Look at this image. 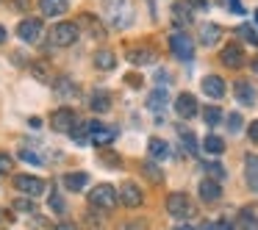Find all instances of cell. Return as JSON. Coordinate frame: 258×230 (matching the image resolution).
I'll return each instance as SVG.
<instances>
[{
    "mask_svg": "<svg viewBox=\"0 0 258 230\" xmlns=\"http://www.w3.org/2000/svg\"><path fill=\"white\" fill-rule=\"evenodd\" d=\"M103 14L111 28H131L134 25V3L131 0H103Z\"/></svg>",
    "mask_w": 258,
    "mask_h": 230,
    "instance_id": "obj_1",
    "label": "cell"
},
{
    "mask_svg": "<svg viewBox=\"0 0 258 230\" xmlns=\"http://www.w3.org/2000/svg\"><path fill=\"white\" fill-rule=\"evenodd\" d=\"M89 202H92V208H97V211H114V208H117V202H119L117 186L97 183L95 189L89 191Z\"/></svg>",
    "mask_w": 258,
    "mask_h": 230,
    "instance_id": "obj_2",
    "label": "cell"
},
{
    "mask_svg": "<svg viewBox=\"0 0 258 230\" xmlns=\"http://www.w3.org/2000/svg\"><path fill=\"white\" fill-rule=\"evenodd\" d=\"M78 36H81L78 23H58L47 31V42H50L53 47H70V45L78 42Z\"/></svg>",
    "mask_w": 258,
    "mask_h": 230,
    "instance_id": "obj_3",
    "label": "cell"
},
{
    "mask_svg": "<svg viewBox=\"0 0 258 230\" xmlns=\"http://www.w3.org/2000/svg\"><path fill=\"white\" fill-rule=\"evenodd\" d=\"M167 211H169V216H175V219H189V216H195V202H191L189 194L175 191V194L167 197Z\"/></svg>",
    "mask_w": 258,
    "mask_h": 230,
    "instance_id": "obj_4",
    "label": "cell"
},
{
    "mask_svg": "<svg viewBox=\"0 0 258 230\" xmlns=\"http://www.w3.org/2000/svg\"><path fill=\"white\" fill-rule=\"evenodd\" d=\"M169 50H172V56L180 58V61H191V58H195V42H191L189 34L175 31V34L169 36Z\"/></svg>",
    "mask_w": 258,
    "mask_h": 230,
    "instance_id": "obj_5",
    "label": "cell"
},
{
    "mask_svg": "<svg viewBox=\"0 0 258 230\" xmlns=\"http://www.w3.org/2000/svg\"><path fill=\"white\" fill-rule=\"evenodd\" d=\"M78 114L73 111V108H58V111H53L50 117V128L56 130V133H73V128L78 125Z\"/></svg>",
    "mask_w": 258,
    "mask_h": 230,
    "instance_id": "obj_6",
    "label": "cell"
},
{
    "mask_svg": "<svg viewBox=\"0 0 258 230\" xmlns=\"http://www.w3.org/2000/svg\"><path fill=\"white\" fill-rule=\"evenodd\" d=\"M14 186H17V191L25 194V197H42L45 189H47L45 180L34 178V175H17V178H14Z\"/></svg>",
    "mask_w": 258,
    "mask_h": 230,
    "instance_id": "obj_7",
    "label": "cell"
},
{
    "mask_svg": "<svg viewBox=\"0 0 258 230\" xmlns=\"http://www.w3.org/2000/svg\"><path fill=\"white\" fill-rule=\"evenodd\" d=\"M86 139H89V144H111L114 130L108 128V125L92 119V122H86Z\"/></svg>",
    "mask_w": 258,
    "mask_h": 230,
    "instance_id": "obj_8",
    "label": "cell"
},
{
    "mask_svg": "<svg viewBox=\"0 0 258 230\" xmlns=\"http://www.w3.org/2000/svg\"><path fill=\"white\" fill-rule=\"evenodd\" d=\"M42 20H36V17H28V20H23V23L17 25V36L23 42H28V45H36V42H42Z\"/></svg>",
    "mask_w": 258,
    "mask_h": 230,
    "instance_id": "obj_9",
    "label": "cell"
},
{
    "mask_svg": "<svg viewBox=\"0 0 258 230\" xmlns=\"http://www.w3.org/2000/svg\"><path fill=\"white\" fill-rule=\"evenodd\" d=\"M117 197H119V202H122L125 208H139L142 202H145V194H142V191H139V186H134L131 180H128V183H122V186H119Z\"/></svg>",
    "mask_w": 258,
    "mask_h": 230,
    "instance_id": "obj_10",
    "label": "cell"
},
{
    "mask_svg": "<svg viewBox=\"0 0 258 230\" xmlns=\"http://www.w3.org/2000/svg\"><path fill=\"white\" fill-rule=\"evenodd\" d=\"M53 92H56V97H61V100H75V97H81V86L75 84L73 78H67V75L53 81Z\"/></svg>",
    "mask_w": 258,
    "mask_h": 230,
    "instance_id": "obj_11",
    "label": "cell"
},
{
    "mask_svg": "<svg viewBox=\"0 0 258 230\" xmlns=\"http://www.w3.org/2000/svg\"><path fill=\"white\" fill-rule=\"evenodd\" d=\"M175 114H178L180 119H191L197 117V97L189 95V92H183V95L175 97Z\"/></svg>",
    "mask_w": 258,
    "mask_h": 230,
    "instance_id": "obj_12",
    "label": "cell"
},
{
    "mask_svg": "<svg viewBox=\"0 0 258 230\" xmlns=\"http://www.w3.org/2000/svg\"><path fill=\"white\" fill-rule=\"evenodd\" d=\"M203 95L211 97V100H222L225 97V81L219 75H206L203 78Z\"/></svg>",
    "mask_w": 258,
    "mask_h": 230,
    "instance_id": "obj_13",
    "label": "cell"
},
{
    "mask_svg": "<svg viewBox=\"0 0 258 230\" xmlns=\"http://www.w3.org/2000/svg\"><path fill=\"white\" fill-rule=\"evenodd\" d=\"M244 178H247V186H250L252 194H258V156L247 152L244 156Z\"/></svg>",
    "mask_w": 258,
    "mask_h": 230,
    "instance_id": "obj_14",
    "label": "cell"
},
{
    "mask_svg": "<svg viewBox=\"0 0 258 230\" xmlns=\"http://www.w3.org/2000/svg\"><path fill=\"white\" fill-rule=\"evenodd\" d=\"M167 106H169V97H167V92H164V89H156L150 97H147V108L158 117V122H164V108H167Z\"/></svg>",
    "mask_w": 258,
    "mask_h": 230,
    "instance_id": "obj_15",
    "label": "cell"
},
{
    "mask_svg": "<svg viewBox=\"0 0 258 230\" xmlns=\"http://www.w3.org/2000/svg\"><path fill=\"white\" fill-rule=\"evenodd\" d=\"M219 58H222V64L230 67V69H239L241 64H244V53H241L239 45H228L222 53H219Z\"/></svg>",
    "mask_w": 258,
    "mask_h": 230,
    "instance_id": "obj_16",
    "label": "cell"
},
{
    "mask_svg": "<svg viewBox=\"0 0 258 230\" xmlns=\"http://www.w3.org/2000/svg\"><path fill=\"white\" fill-rule=\"evenodd\" d=\"M67 9H70V0H39L42 17H61Z\"/></svg>",
    "mask_w": 258,
    "mask_h": 230,
    "instance_id": "obj_17",
    "label": "cell"
},
{
    "mask_svg": "<svg viewBox=\"0 0 258 230\" xmlns=\"http://www.w3.org/2000/svg\"><path fill=\"white\" fill-rule=\"evenodd\" d=\"M236 92V100L241 103V106H255V86L250 84V81H239V84L233 86Z\"/></svg>",
    "mask_w": 258,
    "mask_h": 230,
    "instance_id": "obj_18",
    "label": "cell"
},
{
    "mask_svg": "<svg viewBox=\"0 0 258 230\" xmlns=\"http://www.w3.org/2000/svg\"><path fill=\"white\" fill-rule=\"evenodd\" d=\"M200 197L206 202H214L222 197V186H219V180H211V178H203L200 180Z\"/></svg>",
    "mask_w": 258,
    "mask_h": 230,
    "instance_id": "obj_19",
    "label": "cell"
},
{
    "mask_svg": "<svg viewBox=\"0 0 258 230\" xmlns=\"http://www.w3.org/2000/svg\"><path fill=\"white\" fill-rule=\"evenodd\" d=\"M219 36H222V28H219L217 23H206V25H200V42L206 47H214L219 42Z\"/></svg>",
    "mask_w": 258,
    "mask_h": 230,
    "instance_id": "obj_20",
    "label": "cell"
},
{
    "mask_svg": "<svg viewBox=\"0 0 258 230\" xmlns=\"http://www.w3.org/2000/svg\"><path fill=\"white\" fill-rule=\"evenodd\" d=\"M147 156L153 158V161H164V158L169 156V147L164 139H150L147 141Z\"/></svg>",
    "mask_w": 258,
    "mask_h": 230,
    "instance_id": "obj_21",
    "label": "cell"
},
{
    "mask_svg": "<svg viewBox=\"0 0 258 230\" xmlns=\"http://www.w3.org/2000/svg\"><path fill=\"white\" fill-rule=\"evenodd\" d=\"M86 183H89V175H86V172H70V175H64V189H70V191H84Z\"/></svg>",
    "mask_w": 258,
    "mask_h": 230,
    "instance_id": "obj_22",
    "label": "cell"
},
{
    "mask_svg": "<svg viewBox=\"0 0 258 230\" xmlns=\"http://www.w3.org/2000/svg\"><path fill=\"white\" fill-rule=\"evenodd\" d=\"M81 25H84V28H89V36H92V39H103V36H106L103 23H100V20H95L92 14H84V17H81Z\"/></svg>",
    "mask_w": 258,
    "mask_h": 230,
    "instance_id": "obj_23",
    "label": "cell"
},
{
    "mask_svg": "<svg viewBox=\"0 0 258 230\" xmlns=\"http://www.w3.org/2000/svg\"><path fill=\"white\" fill-rule=\"evenodd\" d=\"M95 67L103 69V72L114 69V67H117V58H114V53H111V50H97V53H95Z\"/></svg>",
    "mask_w": 258,
    "mask_h": 230,
    "instance_id": "obj_24",
    "label": "cell"
},
{
    "mask_svg": "<svg viewBox=\"0 0 258 230\" xmlns=\"http://www.w3.org/2000/svg\"><path fill=\"white\" fill-rule=\"evenodd\" d=\"M89 106H92V111H108V106H111V97H108L103 89H97V92H92Z\"/></svg>",
    "mask_w": 258,
    "mask_h": 230,
    "instance_id": "obj_25",
    "label": "cell"
},
{
    "mask_svg": "<svg viewBox=\"0 0 258 230\" xmlns=\"http://www.w3.org/2000/svg\"><path fill=\"white\" fill-rule=\"evenodd\" d=\"M239 230H258V216L252 208H241L239 213Z\"/></svg>",
    "mask_w": 258,
    "mask_h": 230,
    "instance_id": "obj_26",
    "label": "cell"
},
{
    "mask_svg": "<svg viewBox=\"0 0 258 230\" xmlns=\"http://www.w3.org/2000/svg\"><path fill=\"white\" fill-rule=\"evenodd\" d=\"M128 58H131L134 64H139V67H142V64H153V61H156V53L147 50V47H136V50L128 53Z\"/></svg>",
    "mask_w": 258,
    "mask_h": 230,
    "instance_id": "obj_27",
    "label": "cell"
},
{
    "mask_svg": "<svg viewBox=\"0 0 258 230\" xmlns=\"http://www.w3.org/2000/svg\"><path fill=\"white\" fill-rule=\"evenodd\" d=\"M203 150L206 152H211V156H219V152L225 150V141L219 139V136H206V139H203Z\"/></svg>",
    "mask_w": 258,
    "mask_h": 230,
    "instance_id": "obj_28",
    "label": "cell"
},
{
    "mask_svg": "<svg viewBox=\"0 0 258 230\" xmlns=\"http://www.w3.org/2000/svg\"><path fill=\"white\" fill-rule=\"evenodd\" d=\"M172 20H178L180 25H189V23H191L189 6H186V3H175V6H172Z\"/></svg>",
    "mask_w": 258,
    "mask_h": 230,
    "instance_id": "obj_29",
    "label": "cell"
},
{
    "mask_svg": "<svg viewBox=\"0 0 258 230\" xmlns=\"http://www.w3.org/2000/svg\"><path fill=\"white\" fill-rule=\"evenodd\" d=\"M203 119H206V125H219L222 122V111L217 106H206L203 108Z\"/></svg>",
    "mask_w": 258,
    "mask_h": 230,
    "instance_id": "obj_30",
    "label": "cell"
},
{
    "mask_svg": "<svg viewBox=\"0 0 258 230\" xmlns=\"http://www.w3.org/2000/svg\"><path fill=\"white\" fill-rule=\"evenodd\" d=\"M203 169H206V178H211V180H222L225 178V169L219 167L217 161H206V164H203Z\"/></svg>",
    "mask_w": 258,
    "mask_h": 230,
    "instance_id": "obj_31",
    "label": "cell"
},
{
    "mask_svg": "<svg viewBox=\"0 0 258 230\" xmlns=\"http://www.w3.org/2000/svg\"><path fill=\"white\" fill-rule=\"evenodd\" d=\"M20 158L28 161V164H34V167H42V164H45V158H42L39 152H34V150H20Z\"/></svg>",
    "mask_w": 258,
    "mask_h": 230,
    "instance_id": "obj_32",
    "label": "cell"
},
{
    "mask_svg": "<svg viewBox=\"0 0 258 230\" xmlns=\"http://www.w3.org/2000/svg\"><path fill=\"white\" fill-rule=\"evenodd\" d=\"M50 208H53V213H58V216L67 211V205L61 202V194H58V191H53V194H50Z\"/></svg>",
    "mask_w": 258,
    "mask_h": 230,
    "instance_id": "obj_33",
    "label": "cell"
},
{
    "mask_svg": "<svg viewBox=\"0 0 258 230\" xmlns=\"http://www.w3.org/2000/svg\"><path fill=\"white\" fill-rule=\"evenodd\" d=\"M239 36H241V39H247L250 45H255V47H258V34L250 28V25H241V28H239Z\"/></svg>",
    "mask_w": 258,
    "mask_h": 230,
    "instance_id": "obj_34",
    "label": "cell"
},
{
    "mask_svg": "<svg viewBox=\"0 0 258 230\" xmlns=\"http://www.w3.org/2000/svg\"><path fill=\"white\" fill-rule=\"evenodd\" d=\"M142 169H145V175H147L150 180H156V183H161V180H164V172H161L158 167H153V164H145Z\"/></svg>",
    "mask_w": 258,
    "mask_h": 230,
    "instance_id": "obj_35",
    "label": "cell"
},
{
    "mask_svg": "<svg viewBox=\"0 0 258 230\" xmlns=\"http://www.w3.org/2000/svg\"><path fill=\"white\" fill-rule=\"evenodd\" d=\"M180 139H183V144H186V150H189V152H197V141H195V136H191L189 130L180 128Z\"/></svg>",
    "mask_w": 258,
    "mask_h": 230,
    "instance_id": "obj_36",
    "label": "cell"
},
{
    "mask_svg": "<svg viewBox=\"0 0 258 230\" xmlns=\"http://www.w3.org/2000/svg\"><path fill=\"white\" fill-rule=\"evenodd\" d=\"M100 161L106 164V167H114V169H119L122 164H119V156H114V152H103L100 156Z\"/></svg>",
    "mask_w": 258,
    "mask_h": 230,
    "instance_id": "obj_37",
    "label": "cell"
},
{
    "mask_svg": "<svg viewBox=\"0 0 258 230\" xmlns=\"http://www.w3.org/2000/svg\"><path fill=\"white\" fill-rule=\"evenodd\" d=\"M14 211H20V213H34V202H31V200H14Z\"/></svg>",
    "mask_w": 258,
    "mask_h": 230,
    "instance_id": "obj_38",
    "label": "cell"
},
{
    "mask_svg": "<svg viewBox=\"0 0 258 230\" xmlns=\"http://www.w3.org/2000/svg\"><path fill=\"white\" fill-rule=\"evenodd\" d=\"M228 128H230V133H239V130H241V114H230V117H228Z\"/></svg>",
    "mask_w": 258,
    "mask_h": 230,
    "instance_id": "obj_39",
    "label": "cell"
},
{
    "mask_svg": "<svg viewBox=\"0 0 258 230\" xmlns=\"http://www.w3.org/2000/svg\"><path fill=\"white\" fill-rule=\"evenodd\" d=\"M225 6H228V12L233 14H244V6H241V0H222Z\"/></svg>",
    "mask_w": 258,
    "mask_h": 230,
    "instance_id": "obj_40",
    "label": "cell"
},
{
    "mask_svg": "<svg viewBox=\"0 0 258 230\" xmlns=\"http://www.w3.org/2000/svg\"><path fill=\"white\" fill-rule=\"evenodd\" d=\"M6 172H12V158L0 152V175H6Z\"/></svg>",
    "mask_w": 258,
    "mask_h": 230,
    "instance_id": "obj_41",
    "label": "cell"
},
{
    "mask_svg": "<svg viewBox=\"0 0 258 230\" xmlns=\"http://www.w3.org/2000/svg\"><path fill=\"white\" fill-rule=\"evenodd\" d=\"M186 6H195L197 12H206V9H208V3H206V0H186Z\"/></svg>",
    "mask_w": 258,
    "mask_h": 230,
    "instance_id": "obj_42",
    "label": "cell"
},
{
    "mask_svg": "<svg viewBox=\"0 0 258 230\" xmlns=\"http://www.w3.org/2000/svg\"><path fill=\"white\" fill-rule=\"evenodd\" d=\"M122 230H147V222H128L122 224Z\"/></svg>",
    "mask_w": 258,
    "mask_h": 230,
    "instance_id": "obj_43",
    "label": "cell"
},
{
    "mask_svg": "<svg viewBox=\"0 0 258 230\" xmlns=\"http://www.w3.org/2000/svg\"><path fill=\"white\" fill-rule=\"evenodd\" d=\"M214 230H236V227H233V224L228 222V219H219V222L214 224Z\"/></svg>",
    "mask_w": 258,
    "mask_h": 230,
    "instance_id": "obj_44",
    "label": "cell"
},
{
    "mask_svg": "<svg viewBox=\"0 0 258 230\" xmlns=\"http://www.w3.org/2000/svg\"><path fill=\"white\" fill-rule=\"evenodd\" d=\"M250 141H255V144H258V119L250 125Z\"/></svg>",
    "mask_w": 258,
    "mask_h": 230,
    "instance_id": "obj_45",
    "label": "cell"
},
{
    "mask_svg": "<svg viewBox=\"0 0 258 230\" xmlns=\"http://www.w3.org/2000/svg\"><path fill=\"white\" fill-rule=\"evenodd\" d=\"M53 230H78V227H75L73 222H61V224H56Z\"/></svg>",
    "mask_w": 258,
    "mask_h": 230,
    "instance_id": "obj_46",
    "label": "cell"
},
{
    "mask_svg": "<svg viewBox=\"0 0 258 230\" xmlns=\"http://www.w3.org/2000/svg\"><path fill=\"white\" fill-rule=\"evenodd\" d=\"M14 3V9H17V12H25V6H28V0H12Z\"/></svg>",
    "mask_w": 258,
    "mask_h": 230,
    "instance_id": "obj_47",
    "label": "cell"
},
{
    "mask_svg": "<svg viewBox=\"0 0 258 230\" xmlns=\"http://www.w3.org/2000/svg\"><path fill=\"white\" fill-rule=\"evenodd\" d=\"M195 230H214V224H211V222H203L200 227H195Z\"/></svg>",
    "mask_w": 258,
    "mask_h": 230,
    "instance_id": "obj_48",
    "label": "cell"
},
{
    "mask_svg": "<svg viewBox=\"0 0 258 230\" xmlns=\"http://www.w3.org/2000/svg\"><path fill=\"white\" fill-rule=\"evenodd\" d=\"M6 36H9V34H6V28H3V25H0V45H3V42H6Z\"/></svg>",
    "mask_w": 258,
    "mask_h": 230,
    "instance_id": "obj_49",
    "label": "cell"
},
{
    "mask_svg": "<svg viewBox=\"0 0 258 230\" xmlns=\"http://www.w3.org/2000/svg\"><path fill=\"white\" fill-rule=\"evenodd\" d=\"M175 230H195V227H189V224H180V227H175Z\"/></svg>",
    "mask_w": 258,
    "mask_h": 230,
    "instance_id": "obj_50",
    "label": "cell"
},
{
    "mask_svg": "<svg viewBox=\"0 0 258 230\" xmlns=\"http://www.w3.org/2000/svg\"><path fill=\"white\" fill-rule=\"evenodd\" d=\"M255 23H258V9H255Z\"/></svg>",
    "mask_w": 258,
    "mask_h": 230,
    "instance_id": "obj_51",
    "label": "cell"
}]
</instances>
